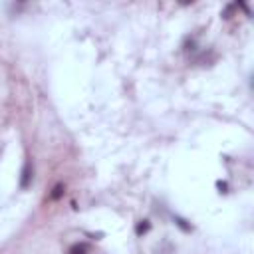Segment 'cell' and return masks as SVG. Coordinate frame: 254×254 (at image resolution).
Here are the masks:
<instances>
[{
  "mask_svg": "<svg viewBox=\"0 0 254 254\" xmlns=\"http://www.w3.org/2000/svg\"><path fill=\"white\" fill-rule=\"evenodd\" d=\"M30 179H32V167H30V163H26V165H24V169H22L20 187H22V189H26V187L30 185Z\"/></svg>",
  "mask_w": 254,
  "mask_h": 254,
  "instance_id": "cell-1",
  "label": "cell"
},
{
  "mask_svg": "<svg viewBox=\"0 0 254 254\" xmlns=\"http://www.w3.org/2000/svg\"><path fill=\"white\" fill-rule=\"evenodd\" d=\"M62 194H64V185H62V183H58V185L52 189L50 198H52V200H58V198H62Z\"/></svg>",
  "mask_w": 254,
  "mask_h": 254,
  "instance_id": "cell-2",
  "label": "cell"
},
{
  "mask_svg": "<svg viewBox=\"0 0 254 254\" xmlns=\"http://www.w3.org/2000/svg\"><path fill=\"white\" fill-rule=\"evenodd\" d=\"M69 254H89V248L87 244H73L69 248Z\"/></svg>",
  "mask_w": 254,
  "mask_h": 254,
  "instance_id": "cell-3",
  "label": "cell"
},
{
  "mask_svg": "<svg viewBox=\"0 0 254 254\" xmlns=\"http://www.w3.org/2000/svg\"><path fill=\"white\" fill-rule=\"evenodd\" d=\"M149 228H151L149 220H141V222H139V224L135 226V232H137V234H145V232H147Z\"/></svg>",
  "mask_w": 254,
  "mask_h": 254,
  "instance_id": "cell-4",
  "label": "cell"
}]
</instances>
